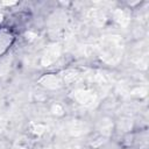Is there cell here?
I'll return each mask as SVG.
<instances>
[{"label": "cell", "instance_id": "1", "mask_svg": "<svg viewBox=\"0 0 149 149\" xmlns=\"http://www.w3.org/2000/svg\"><path fill=\"white\" fill-rule=\"evenodd\" d=\"M122 54V42L119 36H108L101 44V59L106 63L114 64L119 62Z\"/></svg>", "mask_w": 149, "mask_h": 149}, {"label": "cell", "instance_id": "2", "mask_svg": "<svg viewBox=\"0 0 149 149\" xmlns=\"http://www.w3.org/2000/svg\"><path fill=\"white\" fill-rule=\"evenodd\" d=\"M71 97L74 101H77L78 104L86 106V107H92L97 104L98 101V97L97 94L91 91V90H86V88H77L71 93Z\"/></svg>", "mask_w": 149, "mask_h": 149}, {"label": "cell", "instance_id": "3", "mask_svg": "<svg viewBox=\"0 0 149 149\" xmlns=\"http://www.w3.org/2000/svg\"><path fill=\"white\" fill-rule=\"evenodd\" d=\"M61 51H62V48L59 44H52L50 47H48L44 51V54L42 55V58H41V63L43 66H49L51 65L54 62L57 61V58L59 57L61 55Z\"/></svg>", "mask_w": 149, "mask_h": 149}, {"label": "cell", "instance_id": "4", "mask_svg": "<svg viewBox=\"0 0 149 149\" xmlns=\"http://www.w3.org/2000/svg\"><path fill=\"white\" fill-rule=\"evenodd\" d=\"M38 83L49 88V90H56V88H59L62 87L63 85V81L61 79L59 76L57 74H54V73H48V74H43L40 79H38Z\"/></svg>", "mask_w": 149, "mask_h": 149}, {"label": "cell", "instance_id": "5", "mask_svg": "<svg viewBox=\"0 0 149 149\" xmlns=\"http://www.w3.org/2000/svg\"><path fill=\"white\" fill-rule=\"evenodd\" d=\"M14 37L12 33L7 29H1L0 30V55H2L12 44Z\"/></svg>", "mask_w": 149, "mask_h": 149}, {"label": "cell", "instance_id": "6", "mask_svg": "<svg viewBox=\"0 0 149 149\" xmlns=\"http://www.w3.org/2000/svg\"><path fill=\"white\" fill-rule=\"evenodd\" d=\"M113 17L120 26L126 27L129 23V16L126 13V10H123V9H115L113 13Z\"/></svg>", "mask_w": 149, "mask_h": 149}, {"label": "cell", "instance_id": "7", "mask_svg": "<svg viewBox=\"0 0 149 149\" xmlns=\"http://www.w3.org/2000/svg\"><path fill=\"white\" fill-rule=\"evenodd\" d=\"M78 76H79V73H78L76 70L70 69V70H66V71L62 72V74H61L59 77H61V79H62L63 84H68V83L73 81Z\"/></svg>", "mask_w": 149, "mask_h": 149}, {"label": "cell", "instance_id": "8", "mask_svg": "<svg viewBox=\"0 0 149 149\" xmlns=\"http://www.w3.org/2000/svg\"><path fill=\"white\" fill-rule=\"evenodd\" d=\"M30 132L34 133L35 135H41L45 132V126L42 125V123H35V122H31L30 123Z\"/></svg>", "mask_w": 149, "mask_h": 149}, {"label": "cell", "instance_id": "9", "mask_svg": "<svg viewBox=\"0 0 149 149\" xmlns=\"http://www.w3.org/2000/svg\"><path fill=\"white\" fill-rule=\"evenodd\" d=\"M63 112H64V109H63V107H62L59 104H56V105H54V106H52V113H54V114L62 115V114H63Z\"/></svg>", "mask_w": 149, "mask_h": 149}, {"label": "cell", "instance_id": "10", "mask_svg": "<svg viewBox=\"0 0 149 149\" xmlns=\"http://www.w3.org/2000/svg\"><path fill=\"white\" fill-rule=\"evenodd\" d=\"M16 149H27V148H24V147H20V148H16Z\"/></svg>", "mask_w": 149, "mask_h": 149}]
</instances>
